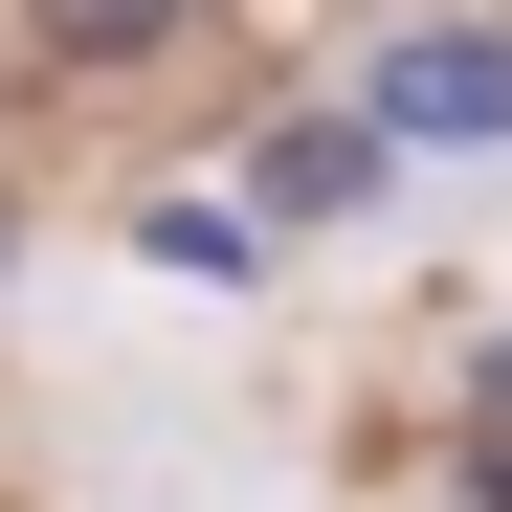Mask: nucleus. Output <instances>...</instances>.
I'll return each mask as SVG.
<instances>
[{
    "label": "nucleus",
    "instance_id": "obj_1",
    "mask_svg": "<svg viewBox=\"0 0 512 512\" xmlns=\"http://www.w3.org/2000/svg\"><path fill=\"white\" fill-rule=\"evenodd\" d=\"M357 134H401V156H512V23H401L379 90H357Z\"/></svg>",
    "mask_w": 512,
    "mask_h": 512
},
{
    "label": "nucleus",
    "instance_id": "obj_2",
    "mask_svg": "<svg viewBox=\"0 0 512 512\" xmlns=\"http://www.w3.org/2000/svg\"><path fill=\"white\" fill-rule=\"evenodd\" d=\"M223 0H23V67L45 90H134V67H179Z\"/></svg>",
    "mask_w": 512,
    "mask_h": 512
}]
</instances>
